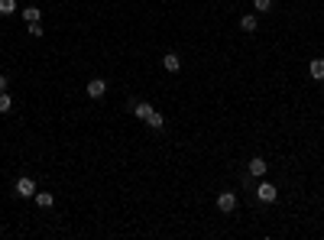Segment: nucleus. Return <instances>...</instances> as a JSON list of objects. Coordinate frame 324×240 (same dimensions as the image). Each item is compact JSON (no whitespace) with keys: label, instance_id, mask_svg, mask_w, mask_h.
Returning <instances> with one entry per match:
<instances>
[{"label":"nucleus","instance_id":"nucleus-17","mask_svg":"<svg viewBox=\"0 0 324 240\" xmlns=\"http://www.w3.org/2000/svg\"><path fill=\"white\" fill-rule=\"evenodd\" d=\"M7 91V75H0V94Z\"/></svg>","mask_w":324,"mask_h":240},{"label":"nucleus","instance_id":"nucleus-14","mask_svg":"<svg viewBox=\"0 0 324 240\" xmlns=\"http://www.w3.org/2000/svg\"><path fill=\"white\" fill-rule=\"evenodd\" d=\"M10 111H13V98L4 91V94H0V114H10Z\"/></svg>","mask_w":324,"mask_h":240},{"label":"nucleus","instance_id":"nucleus-9","mask_svg":"<svg viewBox=\"0 0 324 240\" xmlns=\"http://www.w3.org/2000/svg\"><path fill=\"white\" fill-rule=\"evenodd\" d=\"M240 30H243V33H256V17H253V13L240 17Z\"/></svg>","mask_w":324,"mask_h":240},{"label":"nucleus","instance_id":"nucleus-11","mask_svg":"<svg viewBox=\"0 0 324 240\" xmlns=\"http://www.w3.org/2000/svg\"><path fill=\"white\" fill-rule=\"evenodd\" d=\"M52 201H55V198L49 195V191H36V204H39V208H52Z\"/></svg>","mask_w":324,"mask_h":240},{"label":"nucleus","instance_id":"nucleus-12","mask_svg":"<svg viewBox=\"0 0 324 240\" xmlns=\"http://www.w3.org/2000/svg\"><path fill=\"white\" fill-rule=\"evenodd\" d=\"M146 123H149V127H153V130H162L165 127V117H162V114H149V117H146Z\"/></svg>","mask_w":324,"mask_h":240},{"label":"nucleus","instance_id":"nucleus-4","mask_svg":"<svg viewBox=\"0 0 324 240\" xmlns=\"http://www.w3.org/2000/svg\"><path fill=\"white\" fill-rule=\"evenodd\" d=\"M85 91H88V98H94V101H98V98H104V91H107V81H104V78H91V81H88V88H85Z\"/></svg>","mask_w":324,"mask_h":240},{"label":"nucleus","instance_id":"nucleus-2","mask_svg":"<svg viewBox=\"0 0 324 240\" xmlns=\"http://www.w3.org/2000/svg\"><path fill=\"white\" fill-rule=\"evenodd\" d=\"M256 198H259L263 204H272L275 198H279V188H275V185H269V182H263V185L256 188Z\"/></svg>","mask_w":324,"mask_h":240},{"label":"nucleus","instance_id":"nucleus-10","mask_svg":"<svg viewBox=\"0 0 324 240\" xmlns=\"http://www.w3.org/2000/svg\"><path fill=\"white\" fill-rule=\"evenodd\" d=\"M39 17H43V10H39V7H26V10H23V20H26V23H39Z\"/></svg>","mask_w":324,"mask_h":240},{"label":"nucleus","instance_id":"nucleus-13","mask_svg":"<svg viewBox=\"0 0 324 240\" xmlns=\"http://www.w3.org/2000/svg\"><path fill=\"white\" fill-rule=\"evenodd\" d=\"M17 13V0H0V17H10Z\"/></svg>","mask_w":324,"mask_h":240},{"label":"nucleus","instance_id":"nucleus-15","mask_svg":"<svg viewBox=\"0 0 324 240\" xmlns=\"http://www.w3.org/2000/svg\"><path fill=\"white\" fill-rule=\"evenodd\" d=\"M253 7H256V10H263V13H269L272 10V0H253Z\"/></svg>","mask_w":324,"mask_h":240},{"label":"nucleus","instance_id":"nucleus-8","mask_svg":"<svg viewBox=\"0 0 324 240\" xmlns=\"http://www.w3.org/2000/svg\"><path fill=\"white\" fill-rule=\"evenodd\" d=\"M308 72H311V78H314V81H324V59L308 62Z\"/></svg>","mask_w":324,"mask_h":240},{"label":"nucleus","instance_id":"nucleus-7","mask_svg":"<svg viewBox=\"0 0 324 240\" xmlns=\"http://www.w3.org/2000/svg\"><path fill=\"white\" fill-rule=\"evenodd\" d=\"M133 114H136V120H146L149 114H153V104H149V101H136V104H133Z\"/></svg>","mask_w":324,"mask_h":240},{"label":"nucleus","instance_id":"nucleus-6","mask_svg":"<svg viewBox=\"0 0 324 240\" xmlns=\"http://www.w3.org/2000/svg\"><path fill=\"white\" fill-rule=\"evenodd\" d=\"M162 68L165 72H178V68H182V59H178L175 52H165L162 56Z\"/></svg>","mask_w":324,"mask_h":240},{"label":"nucleus","instance_id":"nucleus-3","mask_svg":"<svg viewBox=\"0 0 324 240\" xmlns=\"http://www.w3.org/2000/svg\"><path fill=\"white\" fill-rule=\"evenodd\" d=\"M233 208H237V195H233V191H220V195H217V211L230 214Z\"/></svg>","mask_w":324,"mask_h":240},{"label":"nucleus","instance_id":"nucleus-5","mask_svg":"<svg viewBox=\"0 0 324 240\" xmlns=\"http://www.w3.org/2000/svg\"><path fill=\"white\" fill-rule=\"evenodd\" d=\"M246 169H250V175L263 179V175H266V169H269V166H266V159H263V156H253V159H250V166H246Z\"/></svg>","mask_w":324,"mask_h":240},{"label":"nucleus","instance_id":"nucleus-16","mask_svg":"<svg viewBox=\"0 0 324 240\" xmlns=\"http://www.w3.org/2000/svg\"><path fill=\"white\" fill-rule=\"evenodd\" d=\"M30 36H43V26H39V23H30Z\"/></svg>","mask_w":324,"mask_h":240},{"label":"nucleus","instance_id":"nucleus-1","mask_svg":"<svg viewBox=\"0 0 324 240\" xmlns=\"http://www.w3.org/2000/svg\"><path fill=\"white\" fill-rule=\"evenodd\" d=\"M17 195H20V198H36V182H33L30 175L17 179Z\"/></svg>","mask_w":324,"mask_h":240}]
</instances>
